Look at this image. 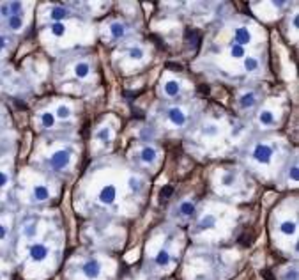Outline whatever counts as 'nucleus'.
<instances>
[{
  "mask_svg": "<svg viewBox=\"0 0 299 280\" xmlns=\"http://www.w3.org/2000/svg\"><path fill=\"white\" fill-rule=\"evenodd\" d=\"M73 162V149L71 147H60L53 151V155L48 158V167L52 170H66Z\"/></svg>",
  "mask_w": 299,
  "mask_h": 280,
  "instance_id": "nucleus-1",
  "label": "nucleus"
},
{
  "mask_svg": "<svg viewBox=\"0 0 299 280\" xmlns=\"http://www.w3.org/2000/svg\"><path fill=\"white\" fill-rule=\"evenodd\" d=\"M251 156L257 163L260 165H267L273 162V156H274V147L269 144V142H259V144L253 147Z\"/></svg>",
  "mask_w": 299,
  "mask_h": 280,
  "instance_id": "nucleus-2",
  "label": "nucleus"
},
{
  "mask_svg": "<svg viewBox=\"0 0 299 280\" xmlns=\"http://www.w3.org/2000/svg\"><path fill=\"white\" fill-rule=\"evenodd\" d=\"M25 13V4L21 2H2L0 4V16L6 20L11 16H23Z\"/></svg>",
  "mask_w": 299,
  "mask_h": 280,
  "instance_id": "nucleus-3",
  "label": "nucleus"
},
{
  "mask_svg": "<svg viewBox=\"0 0 299 280\" xmlns=\"http://www.w3.org/2000/svg\"><path fill=\"white\" fill-rule=\"evenodd\" d=\"M50 197H52V190H50L48 185H44V183H37V185H34L32 190H30V201L36 202V204L48 202Z\"/></svg>",
  "mask_w": 299,
  "mask_h": 280,
  "instance_id": "nucleus-4",
  "label": "nucleus"
},
{
  "mask_svg": "<svg viewBox=\"0 0 299 280\" xmlns=\"http://www.w3.org/2000/svg\"><path fill=\"white\" fill-rule=\"evenodd\" d=\"M46 16L52 20V24H55V21L67 20V18L71 16V11H69L67 6H64V4H53V6H50L48 11H46Z\"/></svg>",
  "mask_w": 299,
  "mask_h": 280,
  "instance_id": "nucleus-5",
  "label": "nucleus"
},
{
  "mask_svg": "<svg viewBox=\"0 0 299 280\" xmlns=\"http://www.w3.org/2000/svg\"><path fill=\"white\" fill-rule=\"evenodd\" d=\"M50 255V247L46 243H32L29 247V257L32 263H44Z\"/></svg>",
  "mask_w": 299,
  "mask_h": 280,
  "instance_id": "nucleus-6",
  "label": "nucleus"
},
{
  "mask_svg": "<svg viewBox=\"0 0 299 280\" xmlns=\"http://www.w3.org/2000/svg\"><path fill=\"white\" fill-rule=\"evenodd\" d=\"M167 119L170 121L172 126L182 128L188 121V114L184 112V109H181V106H170V109L167 110Z\"/></svg>",
  "mask_w": 299,
  "mask_h": 280,
  "instance_id": "nucleus-7",
  "label": "nucleus"
},
{
  "mask_svg": "<svg viewBox=\"0 0 299 280\" xmlns=\"http://www.w3.org/2000/svg\"><path fill=\"white\" fill-rule=\"evenodd\" d=\"M99 202H101L103 206H112L115 201H117V186L112 185V183H108V185H105L99 190V195H98Z\"/></svg>",
  "mask_w": 299,
  "mask_h": 280,
  "instance_id": "nucleus-8",
  "label": "nucleus"
},
{
  "mask_svg": "<svg viewBox=\"0 0 299 280\" xmlns=\"http://www.w3.org/2000/svg\"><path fill=\"white\" fill-rule=\"evenodd\" d=\"M101 271H103V264L99 263L98 259H90V261H87V263L82 266V273L85 275V278H89V280H96V278H99V275H101Z\"/></svg>",
  "mask_w": 299,
  "mask_h": 280,
  "instance_id": "nucleus-9",
  "label": "nucleus"
},
{
  "mask_svg": "<svg viewBox=\"0 0 299 280\" xmlns=\"http://www.w3.org/2000/svg\"><path fill=\"white\" fill-rule=\"evenodd\" d=\"M232 43L239 45V47H246V45L251 43V32L248 27H237L234 30V41Z\"/></svg>",
  "mask_w": 299,
  "mask_h": 280,
  "instance_id": "nucleus-10",
  "label": "nucleus"
},
{
  "mask_svg": "<svg viewBox=\"0 0 299 280\" xmlns=\"http://www.w3.org/2000/svg\"><path fill=\"white\" fill-rule=\"evenodd\" d=\"M257 101H259V96H257L255 91H246V93H243L239 96V106L243 110H248V109H253V106L257 105Z\"/></svg>",
  "mask_w": 299,
  "mask_h": 280,
  "instance_id": "nucleus-11",
  "label": "nucleus"
},
{
  "mask_svg": "<svg viewBox=\"0 0 299 280\" xmlns=\"http://www.w3.org/2000/svg\"><path fill=\"white\" fill-rule=\"evenodd\" d=\"M4 27H6L9 32H21L25 29V18L23 16H11L4 20Z\"/></svg>",
  "mask_w": 299,
  "mask_h": 280,
  "instance_id": "nucleus-12",
  "label": "nucleus"
},
{
  "mask_svg": "<svg viewBox=\"0 0 299 280\" xmlns=\"http://www.w3.org/2000/svg\"><path fill=\"white\" fill-rule=\"evenodd\" d=\"M140 160L145 165L154 163L156 160H158V149L152 147V145H144V147L140 149Z\"/></svg>",
  "mask_w": 299,
  "mask_h": 280,
  "instance_id": "nucleus-13",
  "label": "nucleus"
},
{
  "mask_svg": "<svg viewBox=\"0 0 299 280\" xmlns=\"http://www.w3.org/2000/svg\"><path fill=\"white\" fill-rule=\"evenodd\" d=\"M163 93L168 98H175V96L181 94V83H179V80H167L163 85Z\"/></svg>",
  "mask_w": 299,
  "mask_h": 280,
  "instance_id": "nucleus-14",
  "label": "nucleus"
},
{
  "mask_svg": "<svg viewBox=\"0 0 299 280\" xmlns=\"http://www.w3.org/2000/svg\"><path fill=\"white\" fill-rule=\"evenodd\" d=\"M257 121H259L260 126H274L276 124V117L274 114L271 112V110L264 109L259 112V116H257Z\"/></svg>",
  "mask_w": 299,
  "mask_h": 280,
  "instance_id": "nucleus-15",
  "label": "nucleus"
},
{
  "mask_svg": "<svg viewBox=\"0 0 299 280\" xmlns=\"http://www.w3.org/2000/svg\"><path fill=\"white\" fill-rule=\"evenodd\" d=\"M126 32H128V27H126V24H122V21L110 24V36H112V39H121V37L126 36Z\"/></svg>",
  "mask_w": 299,
  "mask_h": 280,
  "instance_id": "nucleus-16",
  "label": "nucleus"
},
{
  "mask_svg": "<svg viewBox=\"0 0 299 280\" xmlns=\"http://www.w3.org/2000/svg\"><path fill=\"white\" fill-rule=\"evenodd\" d=\"M218 224V218L214 213H205L202 214V218L198 220V225H200V229H214Z\"/></svg>",
  "mask_w": 299,
  "mask_h": 280,
  "instance_id": "nucleus-17",
  "label": "nucleus"
},
{
  "mask_svg": "<svg viewBox=\"0 0 299 280\" xmlns=\"http://www.w3.org/2000/svg\"><path fill=\"white\" fill-rule=\"evenodd\" d=\"M280 232H282L283 236H296L297 224L294 220H283L282 224H280Z\"/></svg>",
  "mask_w": 299,
  "mask_h": 280,
  "instance_id": "nucleus-18",
  "label": "nucleus"
},
{
  "mask_svg": "<svg viewBox=\"0 0 299 280\" xmlns=\"http://www.w3.org/2000/svg\"><path fill=\"white\" fill-rule=\"evenodd\" d=\"M195 213V204L191 201H182L181 204L177 206V214L182 218H188Z\"/></svg>",
  "mask_w": 299,
  "mask_h": 280,
  "instance_id": "nucleus-19",
  "label": "nucleus"
},
{
  "mask_svg": "<svg viewBox=\"0 0 299 280\" xmlns=\"http://www.w3.org/2000/svg\"><path fill=\"white\" fill-rule=\"evenodd\" d=\"M170 261H172V255H170V250H168L167 247H163L158 252V254H156V264L161 266V268L168 266V264H170Z\"/></svg>",
  "mask_w": 299,
  "mask_h": 280,
  "instance_id": "nucleus-20",
  "label": "nucleus"
},
{
  "mask_svg": "<svg viewBox=\"0 0 299 280\" xmlns=\"http://www.w3.org/2000/svg\"><path fill=\"white\" fill-rule=\"evenodd\" d=\"M67 32V25L64 21H55V24L50 25V34L52 37H64Z\"/></svg>",
  "mask_w": 299,
  "mask_h": 280,
  "instance_id": "nucleus-21",
  "label": "nucleus"
},
{
  "mask_svg": "<svg viewBox=\"0 0 299 280\" xmlns=\"http://www.w3.org/2000/svg\"><path fill=\"white\" fill-rule=\"evenodd\" d=\"M259 59L257 57H251V55H246L243 59V68H244V71L246 73H255L257 70H259Z\"/></svg>",
  "mask_w": 299,
  "mask_h": 280,
  "instance_id": "nucleus-22",
  "label": "nucleus"
},
{
  "mask_svg": "<svg viewBox=\"0 0 299 280\" xmlns=\"http://www.w3.org/2000/svg\"><path fill=\"white\" fill-rule=\"evenodd\" d=\"M90 73V64L85 62V60H82V62H76L75 64V75L78 76V78H87Z\"/></svg>",
  "mask_w": 299,
  "mask_h": 280,
  "instance_id": "nucleus-23",
  "label": "nucleus"
},
{
  "mask_svg": "<svg viewBox=\"0 0 299 280\" xmlns=\"http://www.w3.org/2000/svg\"><path fill=\"white\" fill-rule=\"evenodd\" d=\"M39 121H41V126L43 128H53L55 126V122H57V117H55V114L53 112H43L41 114V117H39Z\"/></svg>",
  "mask_w": 299,
  "mask_h": 280,
  "instance_id": "nucleus-24",
  "label": "nucleus"
},
{
  "mask_svg": "<svg viewBox=\"0 0 299 280\" xmlns=\"http://www.w3.org/2000/svg\"><path fill=\"white\" fill-rule=\"evenodd\" d=\"M96 139H98L99 142H110L112 140V130L108 128V126H101V128L96 132Z\"/></svg>",
  "mask_w": 299,
  "mask_h": 280,
  "instance_id": "nucleus-25",
  "label": "nucleus"
},
{
  "mask_svg": "<svg viewBox=\"0 0 299 280\" xmlns=\"http://www.w3.org/2000/svg\"><path fill=\"white\" fill-rule=\"evenodd\" d=\"M236 183H237V176L234 174V172H225V174L221 176V179H220V185L225 186V188H232Z\"/></svg>",
  "mask_w": 299,
  "mask_h": 280,
  "instance_id": "nucleus-26",
  "label": "nucleus"
},
{
  "mask_svg": "<svg viewBox=\"0 0 299 280\" xmlns=\"http://www.w3.org/2000/svg\"><path fill=\"white\" fill-rule=\"evenodd\" d=\"M128 57L131 60H144L145 50L142 47H131V48H128Z\"/></svg>",
  "mask_w": 299,
  "mask_h": 280,
  "instance_id": "nucleus-27",
  "label": "nucleus"
},
{
  "mask_svg": "<svg viewBox=\"0 0 299 280\" xmlns=\"http://www.w3.org/2000/svg\"><path fill=\"white\" fill-rule=\"evenodd\" d=\"M53 114H55V117L57 119H60V121H66V119H69V117H71V109H69V106L67 105H59V106H57V109H55V112H53Z\"/></svg>",
  "mask_w": 299,
  "mask_h": 280,
  "instance_id": "nucleus-28",
  "label": "nucleus"
},
{
  "mask_svg": "<svg viewBox=\"0 0 299 280\" xmlns=\"http://www.w3.org/2000/svg\"><path fill=\"white\" fill-rule=\"evenodd\" d=\"M230 55H232L234 59H244V57H246V48L232 43L230 45Z\"/></svg>",
  "mask_w": 299,
  "mask_h": 280,
  "instance_id": "nucleus-29",
  "label": "nucleus"
},
{
  "mask_svg": "<svg viewBox=\"0 0 299 280\" xmlns=\"http://www.w3.org/2000/svg\"><path fill=\"white\" fill-rule=\"evenodd\" d=\"M36 231H37V222H34V220L25 222V225H23V234H25L27 238L36 236Z\"/></svg>",
  "mask_w": 299,
  "mask_h": 280,
  "instance_id": "nucleus-30",
  "label": "nucleus"
},
{
  "mask_svg": "<svg viewBox=\"0 0 299 280\" xmlns=\"http://www.w3.org/2000/svg\"><path fill=\"white\" fill-rule=\"evenodd\" d=\"M204 135L205 137H218V133H220V128H218V124H214V122H209V124L204 126Z\"/></svg>",
  "mask_w": 299,
  "mask_h": 280,
  "instance_id": "nucleus-31",
  "label": "nucleus"
},
{
  "mask_svg": "<svg viewBox=\"0 0 299 280\" xmlns=\"http://www.w3.org/2000/svg\"><path fill=\"white\" fill-rule=\"evenodd\" d=\"M287 178L292 179L294 183H297V179H299V170H297V163H296V162H294L289 168H287Z\"/></svg>",
  "mask_w": 299,
  "mask_h": 280,
  "instance_id": "nucleus-32",
  "label": "nucleus"
},
{
  "mask_svg": "<svg viewBox=\"0 0 299 280\" xmlns=\"http://www.w3.org/2000/svg\"><path fill=\"white\" fill-rule=\"evenodd\" d=\"M129 188H131L133 193H138V191L144 188V183H142V179H138V178H129Z\"/></svg>",
  "mask_w": 299,
  "mask_h": 280,
  "instance_id": "nucleus-33",
  "label": "nucleus"
},
{
  "mask_svg": "<svg viewBox=\"0 0 299 280\" xmlns=\"http://www.w3.org/2000/svg\"><path fill=\"white\" fill-rule=\"evenodd\" d=\"M9 37H7V34L0 32V55H2L4 52H6L7 48H9Z\"/></svg>",
  "mask_w": 299,
  "mask_h": 280,
  "instance_id": "nucleus-34",
  "label": "nucleus"
},
{
  "mask_svg": "<svg viewBox=\"0 0 299 280\" xmlns=\"http://www.w3.org/2000/svg\"><path fill=\"white\" fill-rule=\"evenodd\" d=\"M7 185H9V174H7L6 170H2L0 168V190H4Z\"/></svg>",
  "mask_w": 299,
  "mask_h": 280,
  "instance_id": "nucleus-35",
  "label": "nucleus"
},
{
  "mask_svg": "<svg viewBox=\"0 0 299 280\" xmlns=\"http://www.w3.org/2000/svg\"><path fill=\"white\" fill-rule=\"evenodd\" d=\"M283 280H297V270L296 268H292V273H290V270H287V273L283 275Z\"/></svg>",
  "mask_w": 299,
  "mask_h": 280,
  "instance_id": "nucleus-36",
  "label": "nucleus"
},
{
  "mask_svg": "<svg viewBox=\"0 0 299 280\" xmlns=\"http://www.w3.org/2000/svg\"><path fill=\"white\" fill-rule=\"evenodd\" d=\"M6 236H7V225L4 224L2 220H0V241L6 240Z\"/></svg>",
  "mask_w": 299,
  "mask_h": 280,
  "instance_id": "nucleus-37",
  "label": "nucleus"
},
{
  "mask_svg": "<svg viewBox=\"0 0 299 280\" xmlns=\"http://www.w3.org/2000/svg\"><path fill=\"white\" fill-rule=\"evenodd\" d=\"M0 280H4V278H2V273H0Z\"/></svg>",
  "mask_w": 299,
  "mask_h": 280,
  "instance_id": "nucleus-38",
  "label": "nucleus"
}]
</instances>
